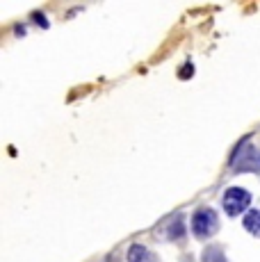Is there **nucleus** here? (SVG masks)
Here are the masks:
<instances>
[{
  "label": "nucleus",
  "mask_w": 260,
  "mask_h": 262,
  "mask_svg": "<svg viewBox=\"0 0 260 262\" xmlns=\"http://www.w3.org/2000/svg\"><path fill=\"white\" fill-rule=\"evenodd\" d=\"M217 226H219V219L212 208H199L192 216V233L197 235L199 239L212 237V235L217 233Z\"/></svg>",
  "instance_id": "1"
},
{
  "label": "nucleus",
  "mask_w": 260,
  "mask_h": 262,
  "mask_svg": "<svg viewBox=\"0 0 260 262\" xmlns=\"http://www.w3.org/2000/svg\"><path fill=\"white\" fill-rule=\"evenodd\" d=\"M222 205H224V210H226L228 216H237L251 205V194L242 187H228L224 191Z\"/></svg>",
  "instance_id": "2"
},
{
  "label": "nucleus",
  "mask_w": 260,
  "mask_h": 262,
  "mask_svg": "<svg viewBox=\"0 0 260 262\" xmlns=\"http://www.w3.org/2000/svg\"><path fill=\"white\" fill-rule=\"evenodd\" d=\"M235 169L237 171H256L260 169L258 164V150L249 144H242L235 155Z\"/></svg>",
  "instance_id": "3"
},
{
  "label": "nucleus",
  "mask_w": 260,
  "mask_h": 262,
  "mask_svg": "<svg viewBox=\"0 0 260 262\" xmlns=\"http://www.w3.org/2000/svg\"><path fill=\"white\" fill-rule=\"evenodd\" d=\"M128 262H156V255L142 244H133L128 249Z\"/></svg>",
  "instance_id": "4"
},
{
  "label": "nucleus",
  "mask_w": 260,
  "mask_h": 262,
  "mask_svg": "<svg viewBox=\"0 0 260 262\" xmlns=\"http://www.w3.org/2000/svg\"><path fill=\"white\" fill-rule=\"evenodd\" d=\"M244 228L251 235L260 237V210H249V212L244 214Z\"/></svg>",
  "instance_id": "5"
},
{
  "label": "nucleus",
  "mask_w": 260,
  "mask_h": 262,
  "mask_svg": "<svg viewBox=\"0 0 260 262\" xmlns=\"http://www.w3.org/2000/svg\"><path fill=\"white\" fill-rule=\"evenodd\" d=\"M185 216H176L171 224L167 226V237L169 239H183L185 237Z\"/></svg>",
  "instance_id": "6"
},
{
  "label": "nucleus",
  "mask_w": 260,
  "mask_h": 262,
  "mask_svg": "<svg viewBox=\"0 0 260 262\" xmlns=\"http://www.w3.org/2000/svg\"><path fill=\"white\" fill-rule=\"evenodd\" d=\"M201 262H228V260L219 246H208V249L201 253Z\"/></svg>",
  "instance_id": "7"
}]
</instances>
